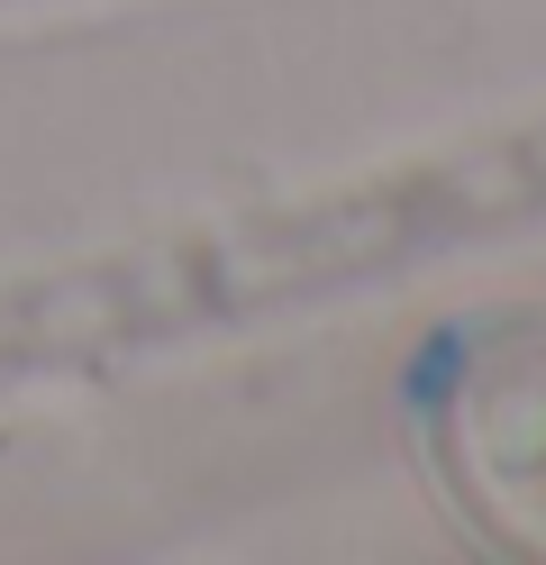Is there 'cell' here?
Listing matches in <instances>:
<instances>
[{"label":"cell","mask_w":546,"mask_h":565,"mask_svg":"<svg viewBox=\"0 0 546 565\" xmlns=\"http://www.w3.org/2000/svg\"><path fill=\"white\" fill-rule=\"evenodd\" d=\"M483 210V173H456L437 201H355V210H310V220H274V228H237V237H210V246H173L156 265H128V274H83L64 292H19L0 301V383L19 374H46L73 356H119V347L156 338L173 320H201V310H237L246 292H291L310 274H346L383 246H410L428 237V220H464Z\"/></svg>","instance_id":"1"}]
</instances>
